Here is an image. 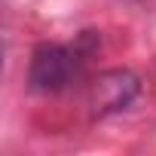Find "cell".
Masks as SVG:
<instances>
[{"label":"cell","mask_w":156,"mask_h":156,"mask_svg":"<svg viewBox=\"0 0 156 156\" xmlns=\"http://www.w3.org/2000/svg\"><path fill=\"white\" fill-rule=\"evenodd\" d=\"M80 55L67 46H58V43H43L37 52H34V61H31V89L37 92H58L64 89L76 70H80Z\"/></svg>","instance_id":"obj_1"},{"label":"cell","mask_w":156,"mask_h":156,"mask_svg":"<svg viewBox=\"0 0 156 156\" xmlns=\"http://www.w3.org/2000/svg\"><path fill=\"white\" fill-rule=\"evenodd\" d=\"M138 92V80L126 70H113V73H104L98 86H95V98H98V113H107V110H119L132 101V95Z\"/></svg>","instance_id":"obj_2"}]
</instances>
